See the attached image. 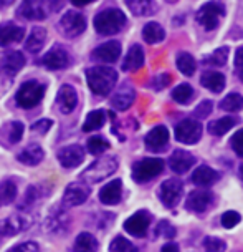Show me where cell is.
Here are the masks:
<instances>
[{
    "mask_svg": "<svg viewBox=\"0 0 243 252\" xmlns=\"http://www.w3.org/2000/svg\"><path fill=\"white\" fill-rule=\"evenodd\" d=\"M86 82L89 90L94 94H100V96H106L112 92V88L116 87L118 82V73L116 70L109 68V66H91L86 70Z\"/></svg>",
    "mask_w": 243,
    "mask_h": 252,
    "instance_id": "cell-1",
    "label": "cell"
},
{
    "mask_svg": "<svg viewBox=\"0 0 243 252\" xmlns=\"http://www.w3.org/2000/svg\"><path fill=\"white\" fill-rule=\"evenodd\" d=\"M116 169H118V159L114 156H101L80 174V179L86 184L100 183L103 179L109 178L111 174H114Z\"/></svg>",
    "mask_w": 243,
    "mask_h": 252,
    "instance_id": "cell-2",
    "label": "cell"
},
{
    "mask_svg": "<svg viewBox=\"0 0 243 252\" xmlns=\"http://www.w3.org/2000/svg\"><path fill=\"white\" fill-rule=\"evenodd\" d=\"M126 25V15L119 8H105L94 17V30L100 35L119 33Z\"/></svg>",
    "mask_w": 243,
    "mask_h": 252,
    "instance_id": "cell-3",
    "label": "cell"
},
{
    "mask_svg": "<svg viewBox=\"0 0 243 252\" xmlns=\"http://www.w3.org/2000/svg\"><path fill=\"white\" fill-rule=\"evenodd\" d=\"M45 85L37 82V80H28V82L22 83L20 88L15 93V103L24 110H31V108L38 106L45 96Z\"/></svg>",
    "mask_w": 243,
    "mask_h": 252,
    "instance_id": "cell-4",
    "label": "cell"
},
{
    "mask_svg": "<svg viewBox=\"0 0 243 252\" xmlns=\"http://www.w3.org/2000/svg\"><path fill=\"white\" fill-rule=\"evenodd\" d=\"M33 216L28 213H19L10 218H5L0 220V241H5L8 237H13L17 234L27 231L33 226Z\"/></svg>",
    "mask_w": 243,
    "mask_h": 252,
    "instance_id": "cell-5",
    "label": "cell"
},
{
    "mask_svg": "<svg viewBox=\"0 0 243 252\" xmlns=\"http://www.w3.org/2000/svg\"><path fill=\"white\" fill-rule=\"evenodd\" d=\"M164 161L161 158H144L133 166V179L139 184L149 183L164 171Z\"/></svg>",
    "mask_w": 243,
    "mask_h": 252,
    "instance_id": "cell-6",
    "label": "cell"
},
{
    "mask_svg": "<svg viewBox=\"0 0 243 252\" xmlns=\"http://www.w3.org/2000/svg\"><path fill=\"white\" fill-rule=\"evenodd\" d=\"M52 13V0H24L17 17L24 20H45Z\"/></svg>",
    "mask_w": 243,
    "mask_h": 252,
    "instance_id": "cell-7",
    "label": "cell"
},
{
    "mask_svg": "<svg viewBox=\"0 0 243 252\" xmlns=\"http://www.w3.org/2000/svg\"><path fill=\"white\" fill-rule=\"evenodd\" d=\"M58 30L66 38H76L86 30V19L78 10H68L58 22Z\"/></svg>",
    "mask_w": 243,
    "mask_h": 252,
    "instance_id": "cell-8",
    "label": "cell"
},
{
    "mask_svg": "<svg viewBox=\"0 0 243 252\" xmlns=\"http://www.w3.org/2000/svg\"><path fill=\"white\" fill-rule=\"evenodd\" d=\"M40 63L48 70H65L73 65V55L63 45H53L42 57Z\"/></svg>",
    "mask_w": 243,
    "mask_h": 252,
    "instance_id": "cell-9",
    "label": "cell"
},
{
    "mask_svg": "<svg viewBox=\"0 0 243 252\" xmlns=\"http://www.w3.org/2000/svg\"><path fill=\"white\" fill-rule=\"evenodd\" d=\"M225 15V7L220 2H207L205 5L197 12V22L205 30H215L220 24V19Z\"/></svg>",
    "mask_w": 243,
    "mask_h": 252,
    "instance_id": "cell-10",
    "label": "cell"
},
{
    "mask_svg": "<svg viewBox=\"0 0 243 252\" xmlns=\"http://www.w3.org/2000/svg\"><path fill=\"white\" fill-rule=\"evenodd\" d=\"M202 136V125L197 120L187 118L175 126V139L184 145H195Z\"/></svg>",
    "mask_w": 243,
    "mask_h": 252,
    "instance_id": "cell-11",
    "label": "cell"
},
{
    "mask_svg": "<svg viewBox=\"0 0 243 252\" xmlns=\"http://www.w3.org/2000/svg\"><path fill=\"white\" fill-rule=\"evenodd\" d=\"M88 197H89V186L86 183L83 181L70 183L65 188V192H63L61 204L63 208H76V206L83 204Z\"/></svg>",
    "mask_w": 243,
    "mask_h": 252,
    "instance_id": "cell-12",
    "label": "cell"
},
{
    "mask_svg": "<svg viewBox=\"0 0 243 252\" xmlns=\"http://www.w3.org/2000/svg\"><path fill=\"white\" fill-rule=\"evenodd\" d=\"M71 218L66 213V208L58 206L50 211V214L45 219V231L50 234H63L70 229Z\"/></svg>",
    "mask_w": 243,
    "mask_h": 252,
    "instance_id": "cell-13",
    "label": "cell"
},
{
    "mask_svg": "<svg viewBox=\"0 0 243 252\" xmlns=\"http://www.w3.org/2000/svg\"><path fill=\"white\" fill-rule=\"evenodd\" d=\"M182 192H184V184L181 179H175V178H170L167 181H164L159 188V197L165 208H174L181 201Z\"/></svg>",
    "mask_w": 243,
    "mask_h": 252,
    "instance_id": "cell-14",
    "label": "cell"
},
{
    "mask_svg": "<svg viewBox=\"0 0 243 252\" xmlns=\"http://www.w3.org/2000/svg\"><path fill=\"white\" fill-rule=\"evenodd\" d=\"M151 214L147 211H137L124 222V231L134 237H144L151 226Z\"/></svg>",
    "mask_w": 243,
    "mask_h": 252,
    "instance_id": "cell-15",
    "label": "cell"
},
{
    "mask_svg": "<svg viewBox=\"0 0 243 252\" xmlns=\"http://www.w3.org/2000/svg\"><path fill=\"white\" fill-rule=\"evenodd\" d=\"M24 131H25L24 123H20V121H7L0 128V145L5 148L15 146L24 138Z\"/></svg>",
    "mask_w": 243,
    "mask_h": 252,
    "instance_id": "cell-16",
    "label": "cell"
},
{
    "mask_svg": "<svg viewBox=\"0 0 243 252\" xmlns=\"http://www.w3.org/2000/svg\"><path fill=\"white\" fill-rule=\"evenodd\" d=\"M56 158L63 168L71 169L83 163L84 150H83V146H80V145H70V146H65V148H61V150H58Z\"/></svg>",
    "mask_w": 243,
    "mask_h": 252,
    "instance_id": "cell-17",
    "label": "cell"
},
{
    "mask_svg": "<svg viewBox=\"0 0 243 252\" xmlns=\"http://www.w3.org/2000/svg\"><path fill=\"white\" fill-rule=\"evenodd\" d=\"M76 105H78V93H76V90L71 85H63L56 94L58 111L63 115H70L73 113Z\"/></svg>",
    "mask_w": 243,
    "mask_h": 252,
    "instance_id": "cell-18",
    "label": "cell"
},
{
    "mask_svg": "<svg viewBox=\"0 0 243 252\" xmlns=\"http://www.w3.org/2000/svg\"><path fill=\"white\" fill-rule=\"evenodd\" d=\"M144 143H146V148L151 151H162L165 150L169 145V129L165 128V126H154V128L151 129L149 133L146 134V138H144Z\"/></svg>",
    "mask_w": 243,
    "mask_h": 252,
    "instance_id": "cell-19",
    "label": "cell"
},
{
    "mask_svg": "<svg viewBox=\"0 0 243 252\" xmlns=\"http://www.w3.org/2000/svg\"><path fill=\"white\" fill-rule=\"evenodd\" d=\"M119 57H121V43L114 42V40L100 45V47H96L91 52L93 60L101 63H114Z\"/></svg>",
    "mask_w": 243,
    "mask_h": 252,
    "instance_id": "cell-20",
    "label": "cell"
},
{
    "mask_svg": "<svg viewBox=\"0 0 243 252\" xmlns=\"http://www.w3.org/2000/svg\"><path fill=\"white\" fill-rule=\"evenodd\" d=\"M134 100H136V92L129 83H124L116 90L114 94L111 98V105L114 110L118 111H126L128 108L133 106Z\"/></svg>",
    "mask_w": 243,
    "mask_h": 252,
    "instance_id": "cell-21",
    "label": "cell"
},
{
    "mask_svg": "<svg viewBox=\"0 0 243 252\" xmlns=\"http://www.w3.org/2000/svg\"><path fill=\"white\" fill-rule=\"evenodd\" d=\"M25 37V29L17 25L15 22H5L0 25V47L19 43Z\"/></svg>",
    "mask_w": 243,
    "mask_h": 252,
    "instance_id": "cell-22",
    "label": "cell"
},
{
    "mask_svg": "<svg viewBox=\"0 0 243 252\" xmlns=\"http://www.w3.org/2000/svg\"><path fill=\"white\" fill-rule=\"evenodd\" d=\"M214 202V194L210 191H204V189H197V191H192L190 194L187 196L186 206L187 209L195 211V213H204V211L209 209V206Z\"/></svg>",
    "mask_w": 243,
    "mask_h": 252,
    "instance_id": "cell-23",
    "label": "cell"
},
{
    "mask_svg": "<svg viewBox=\"0 0 243 252\" xmlns=\"http://www.w3.org/2000/svg\"><path fill=\"white\" fill-rule=\"evenodd\" d=\"M121 197H123V181L121 179H112L105 184L100 191V201L106 206L118 204Z\"/></svg>",
    "mask_w": 243,
    "mask_h": 252,
    "instance_id": "cell-24",
    "label": "cell"
},
{
    "mask_svg": "<svg viewBox=\"0 0 243 252\" xmlns=\"http://www.w3.org/2000/svg\"><path fill=\"white\" fill-rule=\"evenodd\" d=\"M193 163H195V158H193L189 151H184V150L174 151L172 156L169 158V168L177 174L187 173V171L193 166Z\"/></svg>",
    "mask_w": 243,
    "mask_h": 252,
    "instance_id": "cell-25",
    "label": "cell"
},
{
    "mask_svg": "<svg viewBox=\"0 0 243 252\" xmlns=\"http://www.w3.org/2000/svg\"><path fill=\"white\" fill-rule=\"evenodd\" d=\"M192 183L197 184L200 188H209L215 184L220 179V174L215 169L209 168V166H199L195 171L192 173Z\"/></svg>",
    "mask_w": 243,
    "mask_h": 252,
    "instance_id": "cell-26",
    "label": "cell"
},
{
    "mask_svg": "<svg viewBox=\"0 0 243 252\" xmlns=\"http://www.w3.org/2000/svg\"><path fill=\"white\" fill-rule=\"evenodd\" d=\"M24 66H25V57H24V53H20L17 50L7 52L5 55L0 58V68L10 71L13 75L19 73Z\"/></svg>",
    "mask_w": 243,
    "mask_h": 252,
    "instance_id": "cell-27",
    "label": "cell"
},
{
    "mask_svg": "<svg viewBox=\"0 0 243 252\" xmlns=\"http://www.w3.org/2000/svg\"><path fill=\"white\" fill-rule=\"evenodd\" d=\"M43 158H45V151L38 145H28L25 150H22L17 155V159L27 166H38L43 161Z\"/></svg>",
    "mask_w": 243,
    "mask_h": 252,
    "instance_id": "cell-28",
    "label": "cell"
},
{
    "mask_svg": "<svg viewBox=\"0 0 243 252\" xmlns=\"http://www.w3.org/2000/svg\"><path fill=\"white\" fill-rule=\"evenodd\" d=\"M45 42H47V30L43 27H33L25 42V50L35 55L43 48Z\"/></svg>",
    "mask_w": 243,
    "mask_h": 252,
    "instance_id": "cell-29",
    "label": "cell"
},
{
    "mask_svg": "<svg viewBox=\"0 0 243 252\" xmlns=\"http://www.w3.org/2000/svg\"><path fill=\"white\" fill-rule=\"evenodd\" d=\"M144 65V50L141 45H133L129 48V52L126 53L124 62H123V70L124 71H136Z\"/></svg>",
    "mask_w": 243,
    "mask_h": 252,
    "instance_id": "cell-30",
    "label": "cell"
},
{
    "mask_svg": "<svg viewBox=\"0 0 243 252\" xmlns=\"http://www.w3.org/2000/svg\"><path fill=\"white\" fill-rule=\"evenodd\" d=\"M128 8L137 17H151L157 12V3L154 0H124Z\"/></svg>",
    "mask_w": 243,
    "mask_h": 252,
    "instance_id": "cell-31",
    "label": "cell"
},
{
    "mask_svg": "<svg viewBox=\"0 0 243 252\" xmlns=\"http://www.w3.org/2000/svg\"><path fill=\"white\" fill-rule=\"evenodd\" d=\"M200 83L202 87L210 90L212 93H220L225 88V76L223 73H218V71H205L200 76Z\"/></svg>",
    "mask_w": 243,
    "mask_h": 252,
    "instance_id": "cell-32",
    "label": "cell"
},
{
    "mask_svg": "<svg viewBox=\"0 0 243 252\" xmlns=\"http://www.w3.org/2000/svg\"><path fill=\"white\" fill-rule=\"evenodd\" d=\"M238 123V120L235 116H223V118H218L209 123V133L214 134V136H223L225 133H228Z\"/></svg>",
    "mask_w": 243,
    "mask_h": 252,
    "instance_id": "cell-33",
    "label": "cell"
},
{
    "mask_svg": "<svg viewBox=\"0 0 243 252\" xmlns=\"http://www.w3.org/2000/svg\"><path fill=\"white\" fill-rule=\"evenodd\" d=\"M142 38L151 45L161 43L165 38V30L157 22H149L142 29Z\"/></svg>",
    "mask_w": 243,
    "mask_h": 252,
    "instance_id": "cell-34",
    "label": "cell"
},
{
    "mask_svg": "<svg viewBox=\"0 0 243 252\" xmlns=\"http://www.w3.org/2000/svg\"><path fill=\"white\" fill-rule=\"evenodd\" d=\"M75 252H96L98 251V241L93 234L89 232H81L75 239L73 244Z\"/></svg>",
    "mask_w": 243,
    "mask_h": 252,
    "instance_id": "cell-35",
    "label": "cell"
},
{
    "mask_svg": "<svg viewBox=\"0 0 243 252\" xmlns=\"http://www.w3.org/2000/svg\"><path fill=\"white\" fill-rule=\"evenodd\" d=\"M43 192H45V189L43 186H40V184H33V186L27 188L24 201L20 202V211H27L28 208H31L35 202H38L42 199V197L48 196V194H43Z\"/></svg>",
    "mask_w": 243,
    "mask_h": 252,
    "instance_id": "cell-36",
    "label": "cell"
},
{
    "mask_svg": "<svg viewBox=\"0 0 243 252\" xmlns=\"http://www.w3.org/2000/svg\"><path fill=\"white\" fill-rule=\"evenodd\" d=\"M105 121H106V111H103V110H94L91 111L88 116H86V120H84V123H83V131H96V129H100L103 125H105Z\"/></svg>",
    "mask_w": 243,
    "mask_h": 252,
    "instance_id": "cell-37",
    "label": "cell"
},
{
    "mask_svg": "<svg viewBox=\"0 0 243 252\" xmlns=\"http://www.w3.org/2000/svg\"><path fill=\"white\" fill-rule=\"evenodd\" d=\"M17 197V184L12 179H5L0 183V208L2 206H8L15 201Z\"/></svg>",
    "mask_w": 243,
    "mask_h": 252,
    "instance_id": "cell-38",
    "label": "cell"
},
{
    "mask_svg": "<svg viewBox=\"0 0 243 252\" xmlns=\"http://www.w3.org/2000/svg\"><path fill=\"white\" fill-rule=\"evenodd\" d=\"M175 65H177V68L181 70V73H184L186 76H192L193 71H195V68H197L195 58L187 52L179 53L177 60H175Z\"/></svg>",
    "mask_w": 243,
    "mask_h": 252,
    "instance_id": "cell-39",
    "label": "cell"
},
{
    "mask_svg": "<svg viewBox=\"0 0 243 252\" xmlns=\"http://www.w3.org/2000/svg\"><path fill=\"white\" fill-rule=\"evenodd\" d=\"M220 108L223 111H230V113H235V111L243 110V96L240 93H230L220 101Z\"/></svg>",
    "mask_w": 243,
    "mask_h": 252,
    "instance_id": "cell-40",
    "label": "cell"
},
{
    "mask_svg": "<svg viewBox=\"0 0 243 252\" xmlns=\"http://www.w3.org/2000/svg\"><path fill=\"white\" fill-rule=\"evenodd\" d=\"M193 96V88L189 83H181L179 87H175L172 90V100L177 101L179 105H187L190 103Z\"/></svg>",
    "mask_w": 243,
    "mask_h": 252,
    "instance_id": "cell-41",
    "label": "cell"
},
{
    "mask_svg": "<svg viewBox=\"0 0 243 252\" xmlns=\"http://www.w3.org/2000/svg\"><path fill=\"white\" fill-rule=\"evenodd\" d=\"M228 53H230V48L220 47L215 52L210 53L209 57H205L204 63L205 65H210V66H223L228 60Z\"/></svg>",
    "mask_w": 243,
    "mask_h": 252,
    "instance_id": "cell-42",
    "label": "cell"
},
{
    "mask_svg": "<svg viewBox=\"0 0 243 252\" xmlns=\"http://www.w3.org/2000/svg\"><path fill=\"white\" fill-rule=\"evenodd\" d=\"M86 150L91 153L93 156H100L106 150H109V141L103 136H91L86 143Z\"/></svg>",
    "mask_w": 243,
    "mask_h": 252,
    "instance_id": "cell-43",
    "label": "cell"
},
{
    "mask_svg": "<svg viewBox=\"0 0 243 252\" xmlns=\"http://www.w3.org/2000/svg\"><path fill=\"white\" fill-rule=\"evenodd\" d=\"M109 251L111 252H137L136 246L123 236H116L114 239H112Z\"/></svg>",
    "mask_w": 243,
    "mask_h": 252,
    "instance_id": "cell-44",
    "label": "cell"
},
{
    "mask_svg": "<svg viewBox=\"0 0 243 252\" xmlns=\"http://www.w3.org/2000/svg\"><path fill=\"white\" fill-rule=\"evenodd\" d=\"M204 247L207 252H223L227 249V244H225V241L218 239V237H205L204 239Z\"/></svg>",
    "mask_w": 243,
    "mask_h": 252,
    "instance_id": "cell-45",
    "label": "cell"
},
{
    "mask_svg": "<svg viewBox=\"0 0 243 252\" xmlns=\"http://www.w3.org/2000/svg\"><path fill=\"white\" fill-rule=\"evenodd\" d=\"M13 80H15V75L7 70H3V68H0V98L10 90V87L13 85Z\"/></svg>",
    "mask_w": 243,
    "mask_h": 252,
    "instance_id": "cell-46",
    "label": "cell"
},
{
    "mask_svg": "<svg viewBox=\"0 0 243 252\" xmlns=\"http://www.w3.org/2000/svg\"><path fill=\"white\" fill-rule=\"evenodd\" d=\"M242 220V216L237 213V211H227L222 216V226L225 229H233L235 226H238Z\"/></svg>",
    "mask_w": 243,
    "mask_h": 252,
    "instance_id": "cell-47",
    "label": "cell"
},
{
    "mask_svg": "<svg viewBox=\"0 0 243 252\" xmlns=\"http://www.w3.org/2000/svg\"><path fill=\"white\" fill-rule=\"evenodd\" d=\"M210 113H212V101L210 100H204L195 110H193V116H195L197 120H204Z\"/></svg>",
    "mask_w": 243,
    "mask_h": 252,
    "instance_id": "cell-48",
    "label": "cell"
},
{
    "mask_svg": "<svg viewBox=\"0 0 243 252\" xmlns=\"http://www.w3.org/2000/svg\"><path fill=\"white\" fill-rule=\"evenodd\" d=\"M170 82H172V76H170L169 73H159V75H156L154 78H152L151 85H152V88L159 92V90H164L165 87H167Z\"/></svg>",
    "mask_w": 243,
    "mask_h": 252,
    "instance_id": "cell-49",
    "label": "cell"
},
{
    "mask_svg": "<svg viewBox=\"0 0 243 252\" xmlns=\"http://www.w3.org/2000/svg\"><path fill=\"white\" fill-rule=\"evenodd\" d=\"M7 252H40V246L37 242L28 241V242H22V244L10 247Z\"/></svg>",
    "mask_w": 243,
    "mask_h": 252,
    "instance_id": "cell-50",
    "label": "cell"
},
{
    "mask_svg": "<svg viewBox=\"0 0 243 252\" xmlns=\"http://www.w3.org/2000/svg\"><path fill=\"white\" fill-rule=\"evenodd\" d=\"M157 236H164V237H175V227L172 224H169L167 220H161L156 227Z\"/></svg>",
    "mask_w": 243,
    "mask_h": 252,
    "instance_id": "cell-51",
    "label": "cell"
},
{
    "mask_svg": "<svg viewBox=\"0 0 243 252\" xmlns=\"http://www.w3.org/2000/svg\"><path fill=\"white\" fill-rule=\"evenodd\" d=\"M232 148H233V151H235L238 156L243 158V129H238V131L233 134Z\"/></svg>",
    "mask_w": 243,
    "mask_h": 252,
    "instance_id": "cell-52",
    "label": "cell"
},
{
    "mask_svg": "<svg viewBox=\"0 0 243 252\" xmlns=\"http://www.w3.org/2000/svg\"><path fill=\"white\" fill-rule=\"evenodd\" d=\"M52 120H38V121H35L33 125H31V131H35V133H40V134H45L48 131V129L52 128Z\"/></svg>",
    "mask_w": 243,
    "mask_h": 252,
    "instance_id": "cell-53",
    "label": "cell"
},
{
    "mask_svg": "<svg viewBox=\"0 0 243 252\" xmlns=\"http://www.w3.org/2000/svg\"><path fill=\"white\" fill-rule=\"evenodd\" d=\"M235 66L237 70H243V47L238 48L235 53Z\"/></svg>",
    "mask_w": 243,
    "mask_h": 252,
    "instance_id": "cell-54",
    "label": "cell"
},
{
    "mask_svg": "<svg viewBox=\"0 0 243 252\" xmlns=\"http://www.w3.org/2000/svg\"><path fill=\"white\" fill-rule=\"evenodd\" d=\"M161 252H179V247L177 244H174V242H169V244L162 246Z\"/></svg>",
    "mask_w": 243,
    "mask_h": 252,
    "instance_id": "cell-55",
    "label": "cell"
},
{
    "mask_svg": "<svg viewBox=\"0 0 243 252\" xmlns=\"http://www.w3.org/2000/svg\"><path fill=\"white\" fill-rule=\"evenodd\" d=\"M70 2L73 3L75 7H84V5H89L94 0H70Z\"/></svg>",
    "mask_w": 243,
    "mask_h": 252,
    "instance_id": "cell-56",
    "label": "cell"
},
{
    "mask_svg": "<svg viewBox=\"0 0 243 252\" xmlns=\"http://www.w3.org/2000/svg\"><path fill=\"white\" fill-rule=\"evenodd\" d=\"M13 2H15V0H0V7H8V5H12Z\"/></svg>",
    "mask_w": 243,
    "mask_h": 252,
    "instance_id": "cell-57",
    "label": "cell"
},
{
    "mask_svg": "<svg viewBox=\"0 0 243 252\" xmlns=\"http://www.w3.org/2000/svg\"><path fill=\"white\" fill-rule=\"evenodd\" d=\"M238 76H240V80L243 82V70H238Z\"/></svg>",
    "mask_w": 243,
    "mask_h": 252,
    "instance_id": "cell-58",
    "label": "cell"
},
{
    "mask_svg": "<svg viewBox=\"0 0 243 252\" xmlns=\"http://www.w3.org/2000/svg\"><path fill=\"white\" fill-rule=\"evenodd\" d=\"M240 176H242V178H243V164H242V166H240Z\"/></svg>",
    "mask_w": 243,
    "mask_h": 252,
    "instance_id": "cell-59",
    "label": "cell"
},
{
    "mask_svg": "<svg viewBox=\"0 0 243 252\" xmlns=\"http://www.w3.org/2000/svg\"><path fill=\"white\" fill-rule=\"evenodd\" d=\"M165 2H169V3H175L177 0H165Z\"/></svg>",
    "mask_w": 243,
    "mask_h": 252,
    "instance_id": "cell-60",
    "label": "cell"
}]
</instances>
